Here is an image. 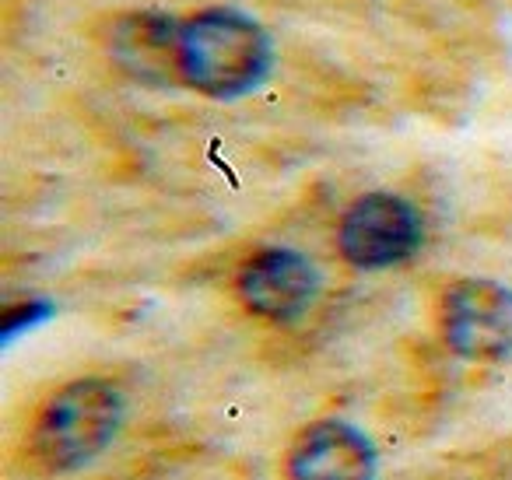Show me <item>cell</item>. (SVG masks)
Here are the masks:
<instances>
[{
    "label": "cell",
    "instance_id": "1",
    "mask_svg": "<svg viewBox=\"0 0 512 480\" xmlns=\"http://www.w3.org/2000/svg\"><path fill=\"white\" fill-rule=\"evenodd\" d=\"M274 64L271 36L239 8H207L179 25V78L207 99H242Z\"/></svg>",
    "mask_w": 512,
    "mask_h": 480
},
{
    "label": "cell",
    "instance_id": "2",
    "mask_svg": "<svg viewBox=\"0 0 512 480\" xmlns=\"http://www.w3.org/2000/svg\"><path fill=\"white\" fill-rule=\"evenodd\" d=\"M127 421V396L109 379H78L50 396L32 431V456L46 473L95 463Z\"/></svg>",
    "mask_w": 512,
    "mask_h": 480
},
{
    "label": "cell",
    "instance_id": "3",
    "mask_svg": "<svg viewBox=\"0 0 512 480\" xmlns=\"http://www.w3.org/2000/svg\"><path fill=\"white\" fill-rule=\"evenodd\" d=\"M442 340L463 361L502 365L512 358V288L491 277H463L442 295Z\"/></svg>",
    "mask_w": 512,
    "mask_h": 480
},
{
    "label": "cell",
    "instance_id": "4",
    "mask_svg": "<svg viewBox=\"0 0 512 480\" xmlns=\"http://www.w3.org/2000/svg\"><path fill=\"white\" fill-rule=\"evenodd\" d=\"M425 242V221L411 200L397 193H365L337 225L341 256L358 270H386L411 260Z\"/></svg>",
    "mask_w": 512,
    "mask_h": 480
},
{
    "label": "cell",
    "instance_id": "5",
    "mask_svg": "<svg viewBox=\"0 0 512 480\" xmlns=\"http://www.w3.org/2000/svg\"><path fill=\"white\" fill-rule=\"evenodd\" d=\"M235 288L253 316L271 319V323H292L313 309L320 295V270L299 249L271 246L242 263Z\"/></svg>",
    "mask_w": 512,
    "mask_h": 480
},
{
    "label": "cell",
    "instance_id": "6",
    "mask_svg": "<svg viewBox=\"0 0 512 480\" xmlns=\"http://www.w3.org/2000/svg\"><path fill=\"white\" fill-rule=\"evenodd\" d=\"M285 470L288 480H376L379 449L358 424L323 417L299 431Z\"/></svg>",
    "mask_w": 512,
    "mask_h": 480
},
{
    "label": "cell",
    "instance_id": "7",
    "mask_svg": "<svg viewBox=\"0 0 512 480\" xmlns=\"http://www.w3.org/2000/svg\"><path fill=\"white\" fill-rule=\"evenodd\" d=\"M179 25L165 11H130L109 29V57L141 85H183L179 78Z\"/></svg>",
    "mask_w": 512,
    "mask_h": 480
},
{
    "label": "cell",
    "instance_id": "8",
    "mask_svg": "<svg viewBox=\"0 0 512 480\" xmlns=\"http://www.w3.org/2000/svg\"><path fill=\"white\" fill-rule=\"evenodd\" d=\"M50 316H53V305L43 302V298H32V302L11 305V309L4 312V330H0V340H4V344H11V340L22 337L25 330L46 323Z\"/></svg>",
    "mask_w": 512,
    "mask_h": 480
}]
</instances>
